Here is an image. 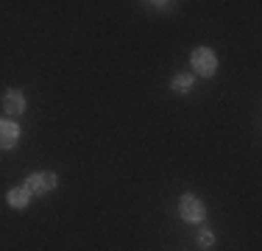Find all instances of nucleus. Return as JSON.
Listing matches in <instances>:
<instances>
[{
  "label": "nucleus",
  "mask_w": 262,
  "mask_h": 251,
  "mask_svg": "<svg viewBox=\"0 0 262 251\" xmlns=\"http://www.w3.org/2000/svg\"><path fill=\"white\" fill-rule=\"evenodd\" d=\"M56 184H59V176L53 171H36L26 179V190L31 196H48L56 190Z\"/></svg>",
  "instance_id": "3"
},
{
  "label": "nucleus",
  "mask_w": 262,
  "mask_h": 251,
  "mask_svg": "<svg viewBox=\"0 0 262 251\" xmlns=\"http://www.w3.org/2000/svg\"><path fill=\"white\" fill-rule=\"evenodd\" d=\"M6 201H9V206H11V210H26V206H28V201H31V193L26 190V184L11 187V190L6 193Z\"/></svg>",
  "instance_id": "6"
},
{
  "label": "nucleus",
  "mask_w": 262,
  "mask_h": 251,
  "mask_svg": "<svg viewBox=\"0 0 262 251\" xmlns=\"http://www.w3.org/2000/svg\"><path fill=\"white\" fill-rule=\"evenodd\" d=\"M190 65H192V73H198L201 78H212L217 73V56L212 48H195L190 53Z\"/></svg>",
  "instance_id": "1"
},
{
  "label": "nucleus",
  "mask_w": 262,
  "mask_h": 251,
  "mask_svg": "<svg viewBox=\"0 0 262 251\" xmlns=\"http://www.w3.org/2000/svg\"><path fill=\"white\" fill-rule=\"evenodd\" d=\"M198 246H201V248H212V246H215V235H212L209 229H204L201 235H198Z\"/></svg>",
  "instance_id": "8"
},
{
  "label": "nucleus",
  "mask_w": 262,
  "mask_h": 251,
  "mask_svg": "<svg viewBox=\"0 0 262 251\" xmlns=\"http://www.w3.org/2000/svg\"><path fill=\"white\" fill-rule=\"evenodd\" d=\"M26 106H28V100H26V92H23V90H17V87L6 90V95H3V112L9 117H20L23 112H26Z\"/></svg>",
  "instance_id": "4"
},
{
  "label": "nucleus",
  "mask_w": 262,
  "mask_h": 251,
  "mask_svg": "<svg viewBox=\"0 0 262 251\" xmlns=\"http://www.w3.org/2000/svg\"><path fill=\"white\" fill-rule=\"evenodd\" d=\"M20 123L17 120H0V148L9 151L17 145V140H20Z\"/></svg>",
  "instance_id": "5"
},
{
  "label": "nucleus",
  "mask_w": 262,
  "mask_h": 251,
  "mask_svg": "<svg viewBox=\"0 0 262 251\" xmlns=\"http://www.w3.org/2000/svg\"><path fill=\"white\" fill-rule=\"evenodd\" d=\"M179 215H182V221H187V223H204V218H207V206H204V201L198 196L184 193V196L179 198Z\"/></svg>",
  "instance_id": "2"
},
{
  "label": "nucleus",
  "mask_w": 262,
  "mask_h": 251,
  "mask_svg": "<svg viewBox=\"0 0 262 251\" xmlns=\"http://www.w3.org/2000/svg\"><path fill=\"white\" fill-rule=\"evenodd\" d=\"M192 84H195V75L192 73H176L170 81V90L179 92V95H187V92L192 90Z\"/></svg>",
  "instance_id": "7"
}]
</instances>
